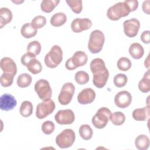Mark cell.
<instances>
[{
	"label": "cell",
	"mask_w": 150,
	"mask_h": 150,
	"mask_svg": "<svg viewBox=\"0 0 150 150\" xmlns=\"http://www.w3.org/2000/svg\"><path fill=\"white\" fill-rule=\"evenodd\" d=\"M90 67L93 74L94 85L99 88L104 87L109 77V72L104 60L100 58L94 59L90 63Z\"/></svg>",
	"instance_id": "1"
},
{
	"label": "cell",
	"mask_w": 150,
	"mask_h": 150,
	"mask_svg": "<svg viewBox=\"0 0 150 150\" xmlns=\"http://www.w3.org/2000/svg\"><path fill=\"white\" fill-rule=\"evenodd\" d=\"M131 12L128 5L124 2H120L111 6L107 11V16L111 21H117L127 16Z\"/></svg>",
	"instance_id": "2"
},
{
	"label": "cell",
	"mask_w": 150,
	"mask_h": 150,
	"mask_svg": "<svg viewBox=\"0 0 150 150\" xmlns=\"http://www.w3.org/2000/svg\"><path fill=\"white\" fill-rule=\"evenodd\" d=\"M105 41L104 33L100 30H94L90 35L88 42V49L89 51L94 54L101 52Z\"/></svg>",
	"instance_id": "3"
},
{
	"label": "cell",
	"mask_w": 150,
	"mask_h": 150,
	"mask_svg": "<svg viewBox=\"0 0 150 150\" xmlns=\"http://www.w3.org/2000/svg\"><path fill=\"white\" fill-rule=\"evenodd\" d=\"M63 60L62 49L59 45H53L49 53L45 55V63L49 68L56 67Z\"/></svg>",
	"instance_id": "4"
},
{
	"label": "cell",
	"mask_w": 150,
	"mask_h": 150,
	"mask_svg": "<svg viewBox=\"0 0 150 150\" xmlns=\"http://www.w3.org/2000/svg\"><path fill=\"white\" fill-rule=\"evenodd\" d=\"M111 115V111L107 107H101L98 109L96 114L92 118V124L94 127L98 129L104 128Z\"/></svg>",
	"instance_id": "5"
},
{
	"label": "cell",
	"mask_w": 150,
	"mask_h": 150,
	"mask_svg": "<svg viewBox=\"0 0 150 150\" xmlns=\"http://www.w3.org/2000/svg\"><path fill=\"white\" fill-rule=\"evenodd\" d=\"M76 135L71 129H65L59 134L56 138V143L60 148H67L70 147L74 143Z\"/></svg>",
	"instance_id": "6"
},
{
	"label": "cell",
	"mask_w": 150,
	"mask_h": 150,
	"mask_svg": "<svg viewBox=\"0 0 150 150\" xmlns=\"http://www.w3.org/2000/svg\"><path fill=\"white\" fill-rule=\"evenodd\" d=\"M88 60L87 54L83 51L76 52L73 56L67 60L65 67L69 70H73L79 67L86 64Z\"/></svg>",
	"instance_id": "7"
},
{
	"label": "cell",
	"mask_w": 150,
	"mask_h": 150,
	"mask_svg": "<svg viewBox=\"0 0 150 150\" xmlns=\"http://www.w3.org/2000/svg\"><path fill=\"white\" fill-rule=\"evenodd\" d=\"M34 89L40 100L44 101L50 99L52 91L47 80L45 79L38 80L35 84Z\"/></svg>",
	"instance_id": "8"
},
{
	"label": "cell",
	"mask_w": 150,
	"mask_h": 150,
	"mask_svg": "<svg viewBox=\"0 0 150 150\" xmlns=\"http://www.w3.org/2000/svg\"><path fill=\"white\" fill-rule=\"evenodd\" d=\"M75 91V87L72 83L68 82L63 84L58 96V101L62 105L69 104L73 98Z\"/></svg>",
	"instance_id": "9"
},
{
	"label": "cell",
	"mask_w": 150,
	"mask_h": 150,
	"mask_svg": "<svg viewBox=\"0 0 150 150\" xmlns=\"http://www.w3.org/2000/svg\"><path fill=\"white\" fill-rule=\"evenodd\" d=\"M55 109V103L52 100H44L36 107V116L39 119H43L52 114Z\"/></svg>",
	"instance_id": "10"
},
{
	"label": "cell",
	"mask_w": 150,
	"mask_h": 150,
	"mask_svg": "<svg viewBox=\"0 0 150 150\" xmlns=\"http://www.w3.org/2000/svg\"><path fill=\"white\" fill-rule=\"evenodd\" d=\"M54 120L59 124L70 125L74 122L75 115L71 110H60L55 114Z\"/></svg>",
	"instance_id": "11"
},
{
	"label": "cell",
	"mask_w": 150,
	"mask_h": 150,
	"mask_svg": "<svg viewBox=\"0 0 150 150\" xmlns=\"http://www.w3.org/2000/svg\"><path fill=\"white\" fill-rule=\"evenodd\" d=\"M124 32L129 38H134L138 34L140 28V22L135 18L126 20L123 23Z\"/></svg>",
	"instance_id": "12"
},
{
	"label": "cell",
	"mask_w": 150,
	"mask_h": 150,
	"mask_svg": "<svg viewBox=\"0 0 150 150\" xmlns=\"http://www.w3.org/2000/svg\"><path fill=\"white\" fill-rule=\"evenodd\" d=\"M92 22L88 18H76L71 23V28L73 32L80 33L83 30L91 28Z\"/></svg>",
	"instance_id": "13"
},
{
	"label": "cell",
	"mask_w": 150,
	"mask_h": 150,
	"mask_svg": "<svg viewBox=\"0 0 150 150\" xmlns=\"http://www.w3.org/2000/svg\"><path fill=\"white\" fill-rule=\"evenodd\" d=\"M132 101L131 94L127 91L118 92L114 97V103L119 108H125L128 107Z\"/></svg>",
	"instance_id": "14"
},
{
	"label": "cell",
	"mask_w": 150,
	"mask_h": 150,
	"mask_svg": "<svg viewBox=\"0 0 150 150\" xmlns=\"http://www.w3.org/2000/svg\"><path fill=\"white\" fill-rule=\"evenodd\" d=\"M17 101L12 95L8 93L1 95L0 97V108L4 111L13 110L16 105Z\"/></svg>",
	"instance_id": "15"
},
{
	"label": "cell",
	"mask_w": 150,
	"mask_h": 150,
	"mask_svg": "<svg viewBox=\"0 0 150 150\" xmlns=\"http://www.w3.org/2000/svg\"><path fill=\"white\" fill-rule=\"evenodd\" d=\"M96 98V93L91 88L82 90L77 96V101L81 104H88L93 103Z\"/></svg>",
	"instance_id": "16"
},
{
	"label": "cell",
	"mask_w": 150,
	"mask_h": 150,
	"mask_svg": "<svg viewBox=\"0 0 150 150\" xmlns=\"http://www.w3.org/2000/svg\"><path fill=\"white\" fill-rule=\"evenodd\" d=\"M1 68L4 73H11L14 76L17 73V67L15 62L10 57H5L1 60Z\"/></svg>",
	"instance_id": "17"
},
{
	"label": "cell",
	"mask_w": 150,
	"mask_h": 150,
	"mask_svg": "<svg viewBox=\"0 0 150 150\" xmlns=\"http://www.w3.org/2000/svg\"><path fill=\"white\" fill-rule=\"evenodd\" d=\"M150 115V109L149 105L146 107L136 108L132 111V117L136 121H146Z\"/></svg>",
	"instance_id": "18"
},
{
	"label": "cell",
	"mask_w": 150,
	"mask_h": 150,
	"mask_svg": "<svg viewBox=\"0 0 150 150\" xmlns=\"http://www.w3.org/2000/svg\"><path fill=\"white\" fill-rule=\"evenodd\" d=\"M12 19V13L8 8L2 7L0 9V28L9 23Z\"/></svg>",
	"instance_id": "19"
},
{
	"label": "cell",
	"mask_w": 150,
	"mask_h": 150,
	"mask_svg": "<svg viewBox=\"0 0 150 150\" xmlns=\"http://www.w3.org/2000/svg\"><path fill=\"white\" fill-rule=\"evenodd\" d=\"M129 53L135 59H141L144 54L142 46L138 43H132L129 47Z\"/></svg>",
	"instance_id": "20"
},
{
	"label": "cell",
	"mask_w": 150,
	"mask_h": 150,
	"mask_svg": "<svg viewBox=\"0 0 150 150\" xmlns=\"http://www.w3.org/2000/svg\"><path fill=\"white\" fill-rule=\"evenodd\" d=\"M138 88L142 93H148L150 91V73L148 69L144 74L142 79L139 81Z\"/></svg>",
	"instance_id": "21"
},
{
	"label": "cell",
	"mask_w": 150,
	"mask_h": 150,
	"mask_svg": "<svg viewBox=\"0 0 150 150\" xmlns=\"http://www.w3.org/2000/svg\"><path fill=\"white\" fill-rule=\"evenodd\" d=\"M135 145L139 150H146L149 146V139L144 134L138 135L135 140Z\"/></svg>",
	"instance_id": "22"
},
{
	"label": "cell",
	"mask_w": 150,
	"mask_h": 150,
	"mask_svg": "<svg viewBox=\"0 0 150 150\" xmlns=\"http://www.w3.org/2000/svg\"><path fill=\"white\" fill-rule=\"evenodd\" d=\"M67 21V16L63 12H57L54 13L51 18L50 24L54 27L61 26Z\"/></svg>",
	"instance_id": "23"
},
{
	"label": "cell",
	"mask_w": 150,
	"mask_h": 150,
	"mask_svg": "<svg viewBox=\"0 0 150 150\" xmlns=\"http://www.w3.org/2000/svg\"><path fill=\"white\" fill-rule=\"evenodd\" d=\"M21 33L23 38L29 39L36 35L37 29L32 27L30 23H26L22 25L21 29Z\"/></svg>",
	"instance_id": "24"
},
{
	"label": "cell",
	"mask_w": 150,
	"mask_h": 150,
	"mask_svg": "<svg viewBox=\"0 0 150 150\" xmlns=\"http://www.w3.org/2000/svg\"><path fill=\"white\" fill-rule=\"evenodd\" d=\"M59 2V0H43L40 4L41 10L44 12L50 13L53 11Z\"/></svg>",
	"instance_id": "25"
},
{
	"label": "cell",
	"mask_w": 150,
	"mask_h": 150,
	"mask_svg": "<svg viewBox=\"0 0 150 150\" xmlns=\"http://www.w3.org/2000/svg\"><path fill=\"white\" fill-rule=\"evenodd\" d=\"M32 81V76L28 73L21 74L17 78L16 83L21 88H25L30 86Z\"/></svg>",
	"instance_id": "26"
},
{
	"label": "cell",
	"mask_w": 150,
	"mask_h": 150,
	"mask_svg": "<svg viewBox=\"0 0 150 150\" xmlns=\"http://www.w3.org/2000/svg\"><path fill=\"white\" fill-rule=\"evenodd\" d=\"M19 112L23 117H28L32 115L33 112V105L29 101H24L22 103Z\"/></svg>",
	"instance_id": "27"
},
{
	"label": "cell",
	"mask_w": 150,
	"mask_h": 150,
	"mask_svg": "<svg viewBox=\"0 0 150 150\" xmlns=\"http://www.w3.org/2000/svg\"><path fill=\"white\" fill-rule=\"evenodd\" d=\"M28 70L33 74H36L41 72L42 70V66L41 63L36 58L32 59L26 66Z\"/></svg>",
	"instance_id": "28"
},
{
	"label": "cell",
	"mask_w": 150,
	"mask_h": 150,
	"mask_svg": "<svg viewBox=\"0 0 150 150\" xmlns=\"http://www.w3.org/2000/svg\"><path fill=\"white\" fill-rule=\"evenodd\" d=\"M79 134L84 140H89L93 136V129L88 124H83L80 127Z\"/></svg>",
	"instance_id": "29"
},
{
	"label": "cell",
	"mask_w": 150,
	"mask_h": 150,
	"mask_svg": "<svg viewBox=\"0 0 150 150\" xmlns=\"http://www.w3.org/2000/svg\"><path fill=\"white\" fill-rule=\"evenodd\" d=\"M110 120L114 125L120 126L124 123L125 121V116L122 112L116 111L111 114Z\"/></svg>",
	"instance_id": "30"
},
{
	"label": "cell",
	"mask_w": 150,
	"mask_h": 150,
	"mask_svg": "<svg viewBox=\"0 0 150 150\" xmlns=\"http://www.w3.org/2000/svg\"><path fill=\"white\" fill-rule=\"evenodd\" d=\"M41 45L39 42L37 40H33L30 42L27 46V52L33 54L34 56H37L39 54L41 51Z\"/></svg>",
	"instance_id": "31"
},
{
	"label": "cell",
	"mask_w": 150,
	"mask_h": 150,
	"mask_svg": "<svg viewBox=\"0 0 150 150\" xmlns=\"http://www.w3.org/2000/svg\"><path fill=\"white\" fill-rule=\"evenodd\" d=\"M117 67L121 71H127L130 69L132 66L131 60L125 57H122L117 61Z\"/></svg>",
	"instance_id": "32"
},
{
	"label": "cell",
	"mask_w": 150,
	"mask_h": 150,
	"mask_svg": "<svg viewBox=\"0 0 150 150\" xmlns=\"http://www.w3.org/2000/svg\"><path fill=\"white\" fill-rule=\"evenodd\" d=\"M89 79L88 74L84 71H78L74 76V79L76 83L80 85L87 83L89 81Z\"/></svg>",
	"instance_id": "33"
},
{
	"label": "cell",
	"mask_w": 150,
	"mask_h": 150,
	"mask_svg": "<svg viewBox=\"0 0 150 150\" xmlns=\"http://www.w3.org/2000/svg\"><path fill=\"white\" fill-rule=\"evenodd\" d=\"M14 77L15 76L11 73H3L0 77L1 86L4 87L11 86L13 83Z\"/></svg>",
	"instance_id": "34"
},
{
	"label": "cell",
	"mask_w": 150,
	"mask_h": 150,
	"mask_svg": "<svg viewBox=\"0 0 150 150\" xmlns=\"http://www.w3.org/2000/svg\"><path fill=\"white\" fill-rule=\"evenodd\" d=\"M72 11L75 13H80L83 9L81 0H70L66 1Z\"/></svg>",
	"instance_id": "35"
},
{
	"label": "cell",
	"mask_w": 150,
	"mask_h": 150,
	"mask_svg": "<svg viewBox=\"0 0 150 150\" xmlns=\"http://www.w3.org/2000/svg\"><path fill=\"white\" fill-rule=\"evenodd\" d=\"M31 25L36 29H40L43 27L46 23V19L44 16L38 15L36 16L31 22Z\"/></svg>",
	"instance_id": "36"
},
{
	"label": "cell",
	"mask_w": 150,
	"mask_h": 150,
	"mask_svg": "<svg viewBox=\"0 0 150 150\" xmlns=\"http://www.w3.org/2000/svg\"><path fill=\"white\" fill-rule=\"evenodd\" d=\"M128 79L125 74L119 73L115 75L114 77V85L119 88L125 86L127 83Z\"/></svg>",
	"instance_id": "37"
},
{
	"label": "cell",
	"mask_w": 150,
	"mask_h": 150,
	"mask_svg": "<svg viewBox=\"0 0 150 150\" xmlns=\"http://www.w3.org/2000/svg\"><path fill=\"white\" fill-rule=\"evenodd\" d=\"M54 124L51 121H46L42 125V130L46 135L51 134L54 130Z\"/></svg>",
	"instance_id": "38"
},
{
	"label": "cell",
	"mask_w": 150,
	"mask_h": 150,
	"mask_svg": "<svg viewBox=\"0 0 150 150\" xmlns=\"http://www.w3.org/2000/svg\"><path fill=\"white\" fill-rule=\"evenodd\" d=\"M36 58V56H34L33 54L29 53H26L22 55V56L21 57V63L25 66H27L28 64L29 63V62L33 59Z\"/></svg>",
	"instance_id": "39"
},
{
	"label": "cell",
	"mask_w": 150,
	"mask_h": 150,
	"mask_svg": "<svg viewBox=\"0 0 150 150\" xmlns=\"http://www.w3.org/2000/svg\"><path fill=\"white\" fill-rule=\"evenodd\" d=\"M124 2L128 5L131 12L135 11L138 6V1L137 0H125Z\"/></svg>",
	"instance_id": "40"
},
{
	"label": "cell",
	"mask_w": 150,
	"mask_h": 150,
	"mask_svg": "<svg viewBox=\"0 0 150 150\" xmlns=\"http://www.w3.org/2000/svg\"><path fill=\"white\" fill-rule=\"evenodd\" d=\"M141 40L142 42L146 44H149L150 42V31L145 30L141 35Z\"/></svg>",
	"instance_id": "41"
},
{
	"label": "cell",
	"mask_w": 150,
	"mask_h": 150,
	"mask_svg": "<svg viewBox=\"0 0 150 150\" xmlns=\"http://www.w3.org/2000/svg\"><path fill=\"white\" fill-rule=\"evenodd\" d=\"M149 2L150 1L149 0L145 1L143 2L142 5V9L143 11L148 15H149Z\"/></svg>",
	"instance_id": "42"
},
{
	"label": "cell",
	"mask_w": 150,
	"mask_h": 150,
	"mask_svg": "<svg viewBox=\"0 0 150 150\" xmlns=\"http://www.w3.org/2000/svg\"><path fill=\"white\" fill-rule=\"evenodd\" d=\"M144 65H145V67H146V68H148V69H149V55L147 56L146 59L145 60Z\"/></svg>",
	"instance_id": "43"
}]
</instances>
